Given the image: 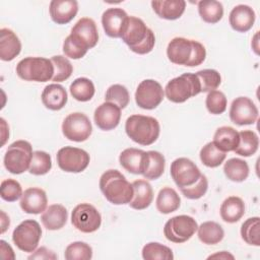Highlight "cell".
Wrapping results in <instances>:
<instances>
[{"mask_svg":"<svg viewBox=\"0 0 260 260\" xmlns=\"http://www.w3.org/2000/svg\"><path fill=\"white\" fill-rule=\"evenodd\" d=\"M142 258L144 260H173L174 254L168 246L157 242H150L142 248Z\"/></svg>","mask_w":260,"mask_h":260,"instance_id":"obj_39","label":"cell"},{"mask_svg":"<svg viewBox=\"0 0 260 260\" xmlns=\"http://www.w3.org/2000/svg\"><path fill=\"white\" fill-rule=\"evenodd\" d=\"M71 95L78 102H88L95 92L93 82L86 77L76 78L69 87Z\"/></svg>","mask_w":260,"mask_h":260,"instance_id":"obj_36","label":"cell"},{"mask_svg":"<svg viewBox=\"0 0 260 260\" xmlns=\"http://www.w3.org/2000/svg\"><path fill=\"white\" fill-rule=\"evenodd\" d=\"M151 6L156 15L168 20H175L182 16L186 8L184 0L151 1Z\"/></svg>","mask_w":260,"mask_h":260,"instance_id":"obj_26","label":"cell"},{"mask_svg":"<svg viewBox=\"0 0 260 260\" xmlns=\"http://www.w3.org/2000/svg\"><path fill=\"white\" fill-rule=\"evenodd\" d=\"M41 98L44 106L52 111L61 110L68 101V95L65 87L58 83H52L47 85L44 88Z\"/></svg>","mask_w":260,"mask_h":260,"instance_id":"obj_24","label":"cell"},{"mask_svg":"<svg viewBox=\"0 0 260 260\" xmlns=\"http://www.w3.org/2000/svg\"><path fill=\"white\" fill-rule=\"evenodd\" d=\"M52 168L51 155L43 150H36L29 165L28 172L35 176H43L49 173Z\"/></svg>","mask_w":260,"mask_h":260,"instance_id":"obj_40","label":"cell"},{"mask_svg":"<svg viewBox=\"0 0 260 260\" xmlns=\"http://www.w3.org/2000/svg\"><path fill=\"white\" fill-rule=\"evenodd\" d=\"M64 257L67 260H89L92 257V249L84 242H73L66 247Z\"/></svg>","mask_w":260,"mask_h":260,"instance_id":"obj_43","label":"cell"},{"mask_svg":"<svg viewBox=\"0 0 260 260\" xmlns=\"http://www.w3.org/2000/svg\"><path fill=\"white\" fill-rule=\"evenodd\" d=\"M198 223L190 215L182 214L170 218L164 226V235L167 240L181 244L192 238L197 232Z\"/></svg>","mask_w":260,"mask_h":260,"instance_id":"obj_7","label":"cell"},{"mask_svg":"<svg viewBox=\"0 0 260 260\" xmlns=\"http://www.w3.org/2000/svg\"><path fill=\"white\" fill-rule=\"evenodd\" d=\"M165 91L159 82L154 79L142 80L135 91L137 106L144 110H153L162 102Z\"/></svg>","mask_w":260,"mask_h":260,"instance_id":"obj_12","label":"cell"},{"mask_svg":"<svg viewBox=\"0 0 260 260\" xmlns=\"http://www.w3.org/2000/svg\"><path fill=\"white\" fill-rule=\"evenodd\" d=\"M147 152L138 148H126L119 156V162L126 171L135 175H142L145 162H146Z\"/></svg>","mask_w":260,"mask_h":260,"instance_id":"obj_22","label":"cell"},{"mask_svg":"<svg viewBox=\"0 0 260 260\" xmlns=\"http://www.w3.org/2000/svg\"><path fill=\"white\" fill-rule=\"evenodd\" d=\"M258 118V109L254 102L247 96L236 98L230 108V119L233 123L244 126L251 125Z\"/></svg>","mask_w":260,"mask_h":260,"instance_id":"obj_14","label":"cell"},{"mask_svg":"<svg viewBox=\"0 0 260 260\" xmlns=\"http://www.w3.org/2000/svg\"><path fill=\"white\" fill-rule=\"evenodd\" d=\"M198 13L203 21L216 23L223 16V6L216 0H202L198 2Z\"/></svg>","mask_w":260,"mask_h":260,"instance_id":"obj_33","label":"cell"},{"mask_svg":"<svg viewBox=\"0 0 260 260\" xmlns=\"http://www.w3.org/2000/svg\"><path fill=\"white\" fill-rule=\"evenodd\" d=\"M225 177L233 182H243L249 176V166L246 160L233 157L228 159L223 166Z\"/></svg>","mask_w":260,"mask_h":260,"instance_id":"obj_35","label":"cell"},{"mask_svg":"<svg viewBox=\"0 0 260 260\" xmlns=\"http://www.w3.org/2000/svg\"><path fill=\"white\" fill-rule=\"evenodd\" d=\"M70 36L87 50L95 47L99 41L96 24L89 17L80 18L72 27Z\"/></svg>","mask_w":260,"mask_h":260,"instance_id":"obj_15","label":"cell"},{"mask_svg":"<svg viewBox=\"0 0 260 260\" xmlns=\"http://www.w3.org/2000/svg\"><path fill=\"white\" fill-rule=\"evenodd\" d=\"M256 14L253 8L248 5L240 4L235 6L230 12L229 22L232 28L238 32L250 30L255 22Z\"/></svg>","mask_w":260,"mask_h":260,"instance_id":"obj_21","label":"cell"},{"mask_svg":"<svg viewBox=\"0 0 260 260\" xmlns=\"http://www.w3.org/2000/svg\"><path fill=\"white\" fill-rule=\"evenodd\" d=\"M121 39L132 52L139 55L148 54L155 45L154 32L136 16H129Z\"/></svg>","mask_w":260,"mask_h":260,"instance_id":"obj_1","label":"cell"},{"mask_svg":"<svg viewBox=\"0 0 260 260\" xmlns=\"http://www.w3.org/2000/svg\"><path fill=\"white\" fill-rule=\"evenodd\" d=\"M146 152V162L142 175L145 179L156 180L164 174L166 166L165 156L164 154L155 150H149Z\"/></svg>","mask_w":260,"mask_h":260,"instance_id":"obj_31","label":"cell"},{"mask_svg":"<svg viewBox=\"0 0 260 260\" xmlns=\"http://www.w3.org/2000/svg\"><path fill=\"white\" fill-rule=\"evenodd\" d=\"M21 43L15 32L9 28L0 29V58L3 61H11L19 55Z\"/></svg>","mask_w":260,"mask_h":260,"instance_id":"obj_23","label":"cell"},{"mask_svg":"<svg viewBox=\"0 0 260 260\" xmlns=\"http://www.w3.org/2000/svg\"><path fill=\"white\" fill-rule=\"evenodd\" d=\"M241 237L248 245L260 246V218L258 216L250 217L243 222Z\"/></svg>","mask_w":260,"mask_h":260,"instance_id":"obj_38","label":"cell"},{"mask_svg":"<svg viewBox=\"0 0 260 260\" xmlns=\"http://www.w3.org/2000/svg\"><path fill=\"white\" fill-rule=\"evenodd\" d=\"M202 164L208 168L219 167L226 157V152L220 150L211 141L206 143L200 150L199 153Z\"/></svg>","mask_w":260,"mask_h":260,"instance_id":"obj_37","label":"cell"},{"mask_svg":"<svg viewBox=\"0 0 260 260\" xmlns=\"http://www.w3.org/2000/svg\"><path fill=\"white\" fill-rule=\"evenodd\" d=\"M57 164L59 168L67 173H80L83 172L90 160L89 154L78 147L65 146L58 150Z\"/></svg>","mask_w":260,"mask_h":260,"instance_id":"obj_11","label":"cell"},{"mask_svg":"<svg viewBox=\"0 0 260 260\" xmlns=\"http://www.w3.org/2000/svg\"><path fill=\"white\" fill-rule=\"evenodd\" d=\"M100 189L106 199L115 205L128 204L133 196V187L118 170H108L100 178Z\"/></svg>","mask_w":260,"mask_h":260,"instance_id":"obj_2","label":"cell"},{"mask_svg":"<svg viewBox=\"0 0 260 260\" xmlns=\"http://www.w3.org/2000/svg\"><path fill=\"white\" fill-rule=\"evenodd\" d=\"M58 256L51 250L47 249L46 247H41L34 251L31 255L28 256V259H57Z\"/></svg>","mask_w":260,"mask_h":260,"instance_id":"obj_50","label":"cell"},{"mask_svg":"<svg viewBox=\"0 0 260 260\" xmlns=\"http://www.w3.org/2000/svg\"><path fill=\"white\" fill-rule=\"evenodd\" d=\"M31 144L26 140H17L11 143L4 154L5 169L14 175L22 174L29 169L32 158Z\"/></svg>","mask_w":260,"mask_h":260,"instance_id":"obj_6","label":"cell"},{"mask_svg":"<svg viewBox=\"0 0 260 260\" xmlns=\"http://www.w3.org/2000/svg\"><path fill=\"white\" fill-rule=\"evenodd\" d=\"M71 223L79 232L89 234L99 230L102 223V216L93 205L80 203L72 210Z\"/></svg>","mask_w":260,"mask_h":260,"instance_id":"obj_9","label":"cell"},{"mask_svg":"<svg viewBox=\"0 0 260 260\" xmlns=\"http://www.w3.org/2000/svg\"><path fill=\"white\" fill-rule=\"evenodd\" d=\"M49 11L55 23L66 24L76 16L78 3L76 0H52L50 2Z\"/></svg>","mask_w":260,"mask_h":260,"instance_id":"obj_20","label":"cell"},{"mask_svg":"<svg viewBox=\"0 0 260 260\" xmlns=\"http://www.w3.org/2000/svg\"><path fill=\"white\" fill-rule=\"evenodd\" d=\"M0 247H1V256H2V258H4V259H14L15 258V255H14V252H13L12 248L4 240L0 241Z\"/></svg>","mask_w":260,"mask_h":260,"instance_id":"obj_51","label":"cell"},{"mask_svg":"<svg viewBox=\"0 0 260 260\" xmlns=\"http://www.w3.org/2000/svg\"><path fill=\"white\" fill-rule=\"evenodd\" d=\"M42 229L35 219H25L20 222L12 233V241L15 246L26 253H32L41 240Z\"/></svg>","mask_w":260,"mask_h":260,"instance_id":"obj_8","label":"cell"},{"mask_svg":"<svg viewBox=\"0 0 260 260\" xmlns=\"http://www.w3.org/2000/svg\"><path fill=\"white\" fill-rule=\"evenodd\" d=\"M105 101L117 105L120 109H125L130 101L129 91L122 84H113L107 89Z\"/></svg>","mask_w":260,"mask_h":260,"instance_id":"obj_44","label":"cell"},{"mask_svg":"<svg viewBox=\"0 0 260 260\" xmlns=\"http://www.w3.org/2000/svg\"><path fill=\"white\" fill-rule=\"evenodd\" d=\"M164 91L170 102L180 104L200 93L201 87L195 73H184L171 79Z\"/></svg>","mask_w":260,"mask_h":260,"instance_id":"obj_5","label":"cell"},{"mask_svg":"<svg viewBox=\"0 0 260 260\" xmlns=\"http://www.w3.org/2000/svg\"><path fill=\"white\" fill-rule=\"evenodd\" d=\"M20 207L25 213L39 214L47 208L48 198L46 192L38 187L26 189L20 197Z\"/></svg>","mask_w":260,"mask_h":260,"instance_id":"obj_19","label":"cell"},{"mask_svg":"<svg viewBox=\"0 0 260 260\" xmlns=\"http://www.w3.org/2000/svg\"><path fill=\"white\" fill-rule=\"evenodd\" d=\"M19 78L26 81L46 82L53 78L54 66L51 59L44 57H26L16 65Z\"/></svg>","mask_w":260,"mask_h":260,"instance_id":"obj_4","label":"cell"},{"mask_svg":"<svg viewBox=\"0 0 260 260\" xmlns=\"http://www.w3.org/2000/svg\"><path fill=\"white\" fill-rule=\"evenodd\" d=\"M198 77L201 92H209L215 90L221 83V77L215 69H203L195 73Z\"/></svg>","mask_w":260,"mask_h":260,"instance_id":"obj_41","label":"cell"},{"mask_svg":"<svg viewBox=\"0 0 260 260\" xmlns=\"http://www.w3.org/2000/svg\"><path fill=\"white\" fill-rule=\"evenodd\" d=\"M1 198L7 202H14L22 196V188L14 179H6L0 185Z\"/></svg>","mask_w":260,"mask_h":260,"instance_id":"obj_46","label":"cell"},{"mask_svg":"<svg viewBox=\"0 0 260 260\" xmlns=\"http://www.w3.org/2000/svg\"><path fill=\"white\" fill-rule=\"evenodd\" d=\"M205 57H206L205 47L201 43L193 40V52H192V57L188 64V67L199 66L204 62Z\"/></svg>","mask_w":260,"mask_h":260,"instance_id":"obj_49","label":"cell"},{"mask_svg":"<svg viewBox=\"0 0 260 260\" xmlns=\"http://www.w3.org/2000/svg\"><path fill=\"white\" fill-rule=\"evenodd\" d=\"M128 19V14L122 8L113 7L107 9L102 15V24L106 35L110 38H121Z\"/></svg>","mask_w":260,"mask_h":260,"instance_id":"obj_16","label":"cell"},{"mask_svg":"<svg viewBox=\"0 0 260 260\" xmlns=\"http://www.w3.org/2000/svg\"><path fill=\"white\" fill-rule=\"evenodd\" d=\"M210 258H221V259H228V258H231V259H234V256L232 254H230L229 252L226 251H221L219 253H215L213 255H210L208 257V259Z\"/></svg>","mask_w":260,"mask_h":260,"instance_id":"obj_53","label":"cell"},{"mask_svg":"<svg viewBox=\"0 0 260 260\" xmlns=\"http://www.w3.org/2000/svg\"><path fill=\"white\" fill-rule=\"evenodd\" d=\"M125 131L128 137L140 145H150L154 143L160 132L158 121L150 116L132 115L127 118Z\"/></svg>","mask_w":260,"mask_h":260,"instance_id":"obj_3","label":"cell"},{"mask_svg":"<svg viewBox=\"0 0 260 260\" xmlns=\"http://www.w3.org/2000/svg\"><path fill=\"white\" fill-rule=\"evenodd\" d=\"M95 125L104 131H109L116 128L121 120V109L109 102L100 105L93 114Z\"/></svg>","mask_w":260,"mask_h":260,"instance_id":"obj_17","label":"cell"},{"mask_svg":"<svg viewBox=\"0 0 260 260\" xmlns=\"http://www.w3.org/2000/svg\"><path fill=\"white\" fill-rule=\"evenodd\" d=\"M156 209L162 214H169L176 211L181 205V198L177 191L171 187H165L159 190L156 200Z\"/></svg>","mask_w":260,"mask_h":260,"instance_id":"obj_30","label":"cell"},{"mask_svg":"<svg viewBox=\"0 0 260 260\" xmlns=\"http://www.w3.org/2000/svg\"><path fill=\"white\" fill-rule=\"evenodd\" d=\"M193 52V40L185 38H174L168 45L167 56L169 60L177 65L188 66Z\"/></svg>","mask_w":260,"mask_h":260,"instance_id":"obj_18","label":"cell"},{"mask_svg":"<svg viewBox=\"0 0 260 260\" xmlns=\"http://www.w3.org/2000/svg\"><path fill=\"white\" fill-rule=\"evenodd\" d=\"M171 176L179 188L193 185L201 176L198 167L187 157H179L171 164Z\"/></svg>","mask_w":260,"mask_h":260,"instance_id":"obj_13","label":"cell"},{"mask_svg":"<svg viewBox=\"0 0 260 260\" xmlns=\"http://www.w3.org/2000/svg\"><path fill=\"white\" fill-rule=\"evenodd\" d=\"M68 219L67 209L61 204H52L46 208L41 216L43 225L49 231L62 229Z\"/></svg>","mask_w":260,"mask_h":260,"instance_id":"obj_27","label":"cell"},{"mask_svg":"<svg viewBox=\"0 0 260 260\" xmlns=\"http://www.w3.org/2000/svg\"><path fill=\"white\" fill-rule=\"evenodd\" d=\"M239 132L230 126H221L216 129L213 135V143L220 150L228 152L234 151L239 143Z\"/></svg>","mask_w":260,"mask_h":260,"instance_id":"obj_29","label":"cell"},{"mask_svg":"<svg viewBox=\"0 0 260 260\" xmlns=\"http://www.w3.org/2000/svg\"><path fill=\"white\" fill-rule=\"evenodd\" d=\"M133 196L128 203L133 209L142 210L147 208L153 200V190L146 180H136L132 183Z\"/></svg>","mask_w":260,"mask_h":260,"instance_id":"obj_25","label":"cell"},{"mask_svg":"<svg viewBox=\"0 0 260 260\" xmlns=\"http://www.w3.org/2000/svg\"><path fill=\"white\" fill-rule=\"evenodd\" d=\"M239 143L234 151L237 154L245 157L255 154L259 146L258 135L252 130H243L239 132Z\"/></svg>","mask_w":260,"mask_h":260,"instance_id":"obj_34","label":"cell"},{"mask_svg":"<svg viewBox=\"0 0 260 260\" xmlns=\"http://www.w3.org/2000/svg\"><path fill=\"white\" fill-rule=\"evenodd\" d=\"M10 224V220L9 217L5 214V212L3 210H1V234H3L6 229L9 226Z\"/></svg>","mask_w":260,"mask_h":260,"instance_id":"obj_52","label":"cell"},{"mask_svg":"<svg viewBox=\"0 0 260 260\" xmlns=\"http://www.w3.org/2000/svg\"><path fill=\"white\" fill-rule=\"evenodd\" d=\"M199 240L206 245H216L224 237V231L221 225L215 221H205L197 229Z\"/></svg>","mask_w":260,"mask_h":260,"instance_id":"obj_32","label":"cell"},{"mask_svg":"<svg viewBox=\"0 0 260 260\" xmlns=\"http://www.w3.org/2000/svg\"><path fill=\"white\" fill-rule=\"evenodd\" d=\"M208 189V181L205 175L201 174L199 179L191 186L180 188L181 193L188 199L195 200L201 198L203 195H205L206 191Z\"/></svg>","mask_w":260,"mask_h":260,"instance_id":"obj_47","label":"cell"},{"mask_svg":"<svg viewBox=\"0 0 260 260\" xmlns=\"http://www.w3.org/2000/svg\"><path fill=\"white\" fill-rule=\"evenodd\" d=\"M220 216L228 223L239 221L245 214V203L238 196H230L220 205Z\"/></svg>","mask_w":260,"mask_h":260,"instance_id":"obj_28","label":"cell"},{"mask_svg":"<svg viewBox=\"0 0 260 260\" xmlns=\"http://www.w3.org/2000/svg\"><path fill=\"white\" fill-rule=\"evenodd\" d=\"M92 132L91 123L83 113L69 114L62 123V133L68 140L82 142L89 138Z\"/></svg>","mask_w":260,"mask_h":260,"instance_id":"obj_10","label":"cell"},{"mask_svg":"<svg viewBox=\"0 0 260 260\" xmlns=\"http://www.w3.org/2000/svg\"><path fill=\"white\" fill-rule=\"evenodd\" d=\"M51 61L54 66V75L52 78L53 81L61 82L71 76L73 72V66L66 57L56 55L51 58Z\"/></svg>","mask_w":260,"mask_h":260,"instance_id":"obj_42","label":"cell"},{"mask_svg":"<svg viewBox=\"0 0 260 260\" xmlns=\"http://www.w3.org/2000/svg\"><path fill=\"white\" fill-rule=\"evenodd\" d=\"M226 96L225 94L220 90H211L208 92L206 100H205V106L207 111L212 115H220L226 110Z\"/></svg>","mask_w":260,"mask_h":260,"instance_id":"obj_45","label":"cell"},{"mask_svg":"<svg viewBox=\"0 0 260 260\" xmlns=\"http://www.w3.org/2000/svg\"><path fill=\"white\" fill-rule=\"evenodd\" d=\"M87 49L77 43L70 35L65 39L63 43V53L66 57L71 59H80L87 53Z\"/></svg>","mask_w":260,"mask_h":260,"instance_id":"obj_48","label":"cell"}]
</instances>
